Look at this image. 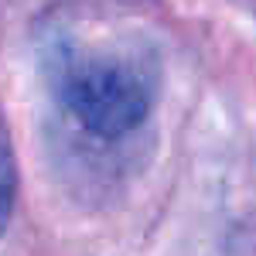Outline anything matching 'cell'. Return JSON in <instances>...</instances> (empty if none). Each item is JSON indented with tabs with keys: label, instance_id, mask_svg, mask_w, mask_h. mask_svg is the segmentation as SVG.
<instances>
[{
	"label": "cell",
	"instance_id": "obj_1",
	"mask_svg": "<svg viewBox=\"0 0 256 256\" xmlns=\"http://www.w3.org/2000/svg\"><path fill=\"white\" fill-rule=\"evenodd\" d=\"M44 82L62 116L99 144L134 137L158 99V68L150 55L120 38H52Z\"/></svg>",
	"mask_w": 256,
	"mask_h": 256
},
{
	"label": "cell",
	"instance_id": "obj_2",
	"mask_svg": "<svg viewBox=\"0 0 256 256\" xmlns=\"http://www.w3.org/2000/svg\"><path fill=\"white\" fill-rule=\"evenodd\" d=\"M14 184H18L14 150H10V137H7V126H4V116H0V232L7 229V218H10V208H14Z\"/></svg>",
	"mask_w": 256,
	"mask_h": 256
}]
</instances>
